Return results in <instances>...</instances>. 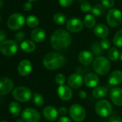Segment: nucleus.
I'll return each instance as SVG.
<instances>
[{"instance_id":"nucleus-34","label":"nucleus","mask_w":122,"mask_h":122,"mask_svg":"<svg viewBox=\"0 0 122 122\" xmlns=\"http://www.w3.org/2000/svg\"><path fill=\"white\" fill-rule=\"evenodd\" d=\"M55 81L57 84L59 86H63V84L66 82V77L62 73H59L55 77Z\"/></svg>"},{"instance_id":"nucleus-49","label":"nucleus","mask_w":122,"mask_h":122,"mask_svg":"<svg viewBox=\"0 0 122 122\" xmlns=\"http://www.w3.org/2000/svg\"><path fill=\"white\" fill-rule=\"evenodd\" d=\"M78 1L82 2H86V1H87V0H78Z\"/></svg>"},{"instance_id":"nucleus-27","label":"nucleus","mask_w":122,"mask_h":122,"mask_svg":"<svg viewBox=\"0 0 122 122\" xmlns=\"http://www.w3.org/2000/svg\"><path fill=\"white\" fill-rule=\"evenodd\" d=\"M26 22H27V25H28V27H30L31 28H35L39 25V20L36 16L30 15L27 17Z\"/></svg>"},{"instance_id":"nucleus-30","label":"nucleus","mask_w":122,"mask_h":122,"mask_svg":"<svg viewBox=\"0 0 122 122\" xmlns=\"http://www.w3.org/2000/svg\"><path fill=\"white\" fill-rule=\"evenodd\" d=\"M119 52L116 47H111L110 48L108 52V57L111 61H116L119 58Z\"/></svg>"},{"instance_id":"nucleus-42","label":"nucleus","mask_w":122,"mask_h":122,"mask_svg":"<svg viewBox=\"0 0 122 122\" xmlns=\"http://www.w3.org/2000/svg\"><path fill=\"white\" fill-rule=\"evenodd\" d=\"M32 8V5L31 2H25L23 5V9L25 11H30Z\"/></svg>"},{"instance_id":"nucleus-37","label":"nucleus","mask_w":122,"mask_h":122,"mask_svg":"<svg viewBox=\"0 0 122 122\" xmlns=\"http://www.w3.org/2000/svg\"><path fill=\"white\" fill-rule=\"evenodd\" d=\"M101 4L106 8H111L114 6V0H101Z\"/></svg>"},{"instance_id":"nucleus-52","label":"nucleus","mask_w":122,"mask_h":122,"mask_svg":"<svg viewBox=\"0 0 122 122\" xmlns=\"http://www.w3.org/2000/svg\"><path fill=\"white\" fill-rule=\"evenodd\" d=\"M0 122H7V121H0Z\"/></svg>"},{"instance_id":"nucleus-1","label":"nucleus","mask_w":122,"mask_h":122,"mask_svg":"<svg viewBox=\"0 0 122 122\" xmlns=\"http://www.w3.org/2000/svg\"><path fill=\"white\" fill-rule=\"evenodd\" d=\"M50 42L55 50H63L70 45L71 42V36L68 32L64 30H57L51 35Z\"/></svg>"},{"instance_id":"nucleus-46","label":"nucleus","mask_w":122,"mask_h":122,"mask_svg":"<svg viewBox=\"0 0 122 122\" xmlns=\"http://www.w3.org/2000/svg\"><path fill=\"white\" fill-rule=\"evenodd\" d=\"M4 6V2L3 0H0V8H2Z\"/></svg>"},{"instance_id":"nucleus-38","label":"nucleus","mask_w":122,"mask_h":122,"mask_svg":"<svg viewBox=\"0 0 122 122\" xmlns=\"http://www.w3.org/2000/svg\"><path fill=\"white\" fill-rule=\"evenodd\" d=\"M58 2L62 7H67L72 5V3L73 2V0H58Z\"/></svg>"},{"instance_id":"nucleus-14","label":"nucleus","mask_w":122,"mask_h":122,"mask_svg":"<svg viewBox=\"0 0 122 122\" xmlns=\"http://www.w3.org/2000/svg\"><path fill=\"white\" fill-rule=\"evenodd\" d=\"M18 72L22 76H28L32 70V65L31 62L28 60H23L18 65Z\"/></svg>"},{"instance_id":"nucleus-7","label":"nucleus","mask_w":122,"mask_h":122,"mask_svg":"<svg viewBox=\"0 0 122 122\" xmlns=\"http://www.w3.org/2000/svg\"><path fill=\"white\" fill-rule=\"evenodd\" d=\"M18 50L17 42L15 40H5L0 44V51L7 56H12L17 53Z\"/></svg>"},{"instance_id":"nucleus-41","label":"nucleus","mask_w":122,"mask_h":122,"mask_svg":"<svg viewBox=\"0 0 122 122\" xmlns=\"http://www.w3.org/2000/svg\"><path fill=\"white\" fill-rule=\"evenodd\" d=\"M109 122H122V119L118 116H112L109 118Z\"/></svg>"},{"instance_id":"nucleus-9","label":"nucleus","mask_w":122,"mask_h":122,"mask_svg":"<svg viewBox=\"0 0 122 122\" xmlns=\"http://www.w3.org/2000/svg\"><path fill=\"white\" fill-rule=\"evenodd\" d=\"M13 97L18 101L26 102L28 101L32 97L31 91L24 86H19L14 89L12 92Z\"/></svg>"},{"instance_id":"nucleus-21","label":"nucleus","mask_w":122,"mask_h":122,"mask_svg":"<svg viewBox=\"0 0 122 122\" xmlns=\"http://www.w3.org/2000/svg\"><path fill=\"white\" fill-rule=\"evenodd\" d=\"M45 32L42 28H35L31 32V38L35 42H41L45 38Z\"/></svg>"},{"instance_id":"nucleus-43","label":"nucleus","mask_w":122,"mask_h":122,"mask_svg":"<svg viewBox=\"0 0 122 122\" xmlns=\"http://www.w3.org/2000/svg\"><path fill=\"white\" fill-rule=\"evenodd\" d=\"M7 38V34L4 30H0V42H4L5 41Z\"/></svg>"},{"instance_id":"nucleus-51","label":"nucleus","mask_w":122,"mask_h":122,"mask_svg":"<svg viewBox=\"0 0 122 122\" xmlns=\"http://www.w3.org/2000/svg\"><path fill=\"white\" fill-rule=\"evenodd\" d=\"M1 21H2V17L0 15V23H1Z\"/></svg>"},{"instance_id":"nucleus-10","label":"nucleus","mask_w":122,"mask_h":122,"mask_svg":"<svg viewBox=\"0 0 122 122\" xmlns=\"http://www.w3.org/2000/svg\"><path fill=\"white\" fill-rule=\"evenodd\" d=\"M22 119L27 122H38L40 119V113L32 108H25L22 113Z\"/></svg>"},{"instance_id":"nucleus-22","label":"nucleus","mask_w":122,"mask_h":122,"mask_svg":"<svg viewBox=\"0 0 122 122\" xmlns=\"http://www.w3.org/2000/svg\"><path fill=\"white\" fill-rule=\"evenodd\" d=\"M122 82V72L115 71L111 73L108 78V83L112 86H116Z\"/></svg>"},{"instance_id":"nucleus-8","label":"nucleus","mask_w":122,"mask_h":122,"mask_svg":"<svg viewBox=\"0 0 122 122\" xmlns=\"http://www.w3.org/2000/svg\"><path fill=\"white\" fill-rule=\"evenodd\" d=\"M69 113L72 119L76 122L83 121L86 116V112L85 108L78 103L71 106V107L70 108Z\"/></svg>"},{"instance_id":"nucleus-39","label":"nucleus","mask_w":122,"mask_h":122,"mask_svg":"<svg viewBox=\"0 0 122 122\" xmlns=\"http://www.w3.org/2000/svg\"><path fill=\"white\" fill-rule=\"evenodd\" d=\"M25 37V35L24 32H19L15 35V39L17 40V42H21L23 41V40Z\"/></svg>"},{"instance_id":"nucleus-23","label":"nucleus","mask_w":122,"mask_h":122,"mask_svg":"<svg viewBox=\"0 0 122 122\" xmlns=\"http://www.w3.org/2000/svg\"><path fill=\"white\" fill-rule=\"evenodd\" d=\"M21 48L23 51L27 53H30L35 51L36 46L33 41L31 40H25L21 43Z\"/></svg>"},{"instance_id":"nucleus-47","label":"nucleus","mask_w":122,"mask_h":122,"mask_svg":"<svg viewBox=\"0 0 122 122\" xmlns=\"http://www.w3.org/2000/svg\"><path fill=\"white\" fill-rule=\"evenodd\" d=\"M16 122H25V121H24V120H23L22 118V119L20 118V119H18V120H17V121Z\"/></svg>"},{"instance_id":"nucleus-16","label":"nucleus","mask_w":122,"mask_h":122,"mask_svg":"<svg viewBox=\"0 0 122 122\" xmlns=\"http://www.w3.org/2000/svg\"><path fill=\"white\" fill-rule=\"evenodd\" d=\"M83 78L79 73H73L68 79V83L72 88L78 89L83 85Z\"/></svg>"},{"instance_id":"nucleus-29","label":"nucleus","mask_w":122,"mask_h":122,"mask_svg":"<svg viewBox=\"0 0 122 122\" xmlns=\"http://www.w3.org/2000/svg\"><path fill=\"white\" fill-rule=\"evenodd\" d=\"M53 20L57 25H63L67 21V18L63 13H56L53 17Z\"/></svg>"},{"instance_id":"nucleus-13","label":"nucleus","mask_w":122,"mask_h":122,"mask_svg":"<svg viewBox=\"0 0 122 122\" xmlns=\"http://www.w3.org/2000/svg\"><path fill=\"white\" fill-rule=\"evenodd\" d=\"M110 98L116 106H122V89L118 87L111 88L110 91Z\"/></svg>"},{"instance_id":"nucleus-26","label":"nucleus","mask_w":122,"mask_h":122,"mask_svg":"<svg viewBox=\"0 0 122 122\" xmlns=\"http://www.w3.org/2000/svg\"><path fill=\"white\" fill-rule=\"evenodd\" d=\"M9 111L13 116H17L21 112V106L17 102H12L9 106Z\"/></svg>"},{"instance_id":"nucleus-17","label":"nucleus","mask_w":122,"mask_h":122,"mask_svg":"<svg viewBox=\"0 0 122 122\" xmlns=\"http://www.w3.org/2000/svg\"><path fill=\"white\" fill-rule=\"evenodd\" d=\"M42 113H43L44 117L47 120L50 121L56 120L59 114L58 111L52 106H47L45 107V108L43 109Z\"/></svg>"},{"instance_id":"nucleus-19","label":"nucleus","mask_w":122,"mask_h":122,"mask_svg":"<svg viewBox=\"0 0 122 122\" xmlns=\"http://www.w3.org/2000/svg\"><path fill=\"white\" fill-rule=\"evenodd\" d=\"M78 60L80 61V63L83 65H85V66L90 65L93 62V53L90 51L83 50L80 52L78 55Z\"/></svg>"},{"instance_id":"nucleus-6","label":"nucleus","mask_w":122,"mask_h":122,"mask_svg":"<svg viewBox=\"0 0 122 122\" xmlns=\"http://www.w3.org/2000/svg\"><path fill=\"white\" fill-rule=\"evenodd\" d=\"M25 19L20 13H14L7 20V27L12 30H20L24 25Z\"/></svg>"},{"instance_id":"nucleus-50","label":"nucleus","mask_w":122,"mask_h":122,"mask_svg":"<svg viewBox=\"0 0 122 122\" xmlns=\"http://www.w3.org/2000/svg\"><path fill=\"white\" fill-rule=\"evenodd\" d=\"M120 59H121V60L122 61V52H121V55H120Z\"/></svg>"},{"instance_id":"nucleus-45","label":"nucleus","mask_w":122,"mask_h":122,"mask_svg":"<svg viewBox=\"0 0 122 122\" xmlns=\"http://www.w3.org/2000/svg\"><path fill=\"white\" fill-rule=\"evenodd\" d=\"M78 96H79V97H80L81 98H82V99H85V98L87 97V94H86V93L84 91H80V92L78 93Z\"/></svg>"},{"instance_id":"nucleus-4","label":"nucleus","mask_w":122,"mask_h":122,"mask_svg":"<svg viewBox=\"0 0 122 122\" xmlns=\"http://www.w3.org/2000/svg\"><path fill=\"white\" fill-rule=\"evenodd\" d=\"M95 110L98 116L101 117H107L112 113L113 108L108 101L102 99L96 102Z\"/></svg>"},{"instance_id":"nucleus-15","label":"nucleus","mask_w":122,"mask_h":122,"mask_svg":"<svg viewBox=\"0 0 122 122\" xmlns=\"http://www.w3.org/2000/svg\"><path fill=\"white\" fill-rule=\"evenodd\" d=\"M57 95L63 101H69L73 96V92L70 87L67 86H60L57 88Z\"/></svg>"},{"instance_id":"nucleus-31","label":"nucleus","mask_w":122,"mask_h":122,"mask_svg":"<svg viewBox=\"0 0 122 122\" xmlns=\"http://www.w3.org/2000/svg\"><path fill=\"white\" fill-rule=\"evenodd\" d=\"M113 42L116 47H122V30L118 31L115 34L113 38Z\"/></svg>"},{"instance_id":"nucleus-18","label":"nucleus","mask_w":122,"mask_h":122,"mask_svg":"<svg viewBox=\"0 0 122 122\" xmlns=\"http://www.w3.org/2000/svg\"><path fill=\"white\" fill-rule=\"evenodd\" d=\"M84 83L87 87L90 88H93L98 86L99 83V78L96 76V74L93 73H89L86 75L84 78Z\"/></svg>"},{"instance_id":"nucleus-24","label":"nucleus","mask_w":122,"mask_h":122,"mask_svg":"<svg viewBox=\"0 0 122 122\" xmlns=\"http://www.w3.org/2000/svg\"><path fill=\"white\" fill-rule=\"evenodd\" d=\"M108 93V90L106 88L103 86H99L95 88L93 91V96L96 98H104Z\"/></svg>"},{"instance_id":"nucleus-11","label":"nucleus","mask_w":122,"mask_h":122,"mask_svg":"<svg viewBox=\"0 0 122 122\" xmlns=\"http://www.w3.org/2000/svg\"><path fill=\"white\" fill-rule=\"evenodd\" d=\"M67 29L73 33L79 32L83 30V23L82 20L77 17H73L70 19L67 22Z\"/></svg>"},{"instance_id":"nucleus-25","label":"nucleus","mask_w":122,"mask_h":122,"mask_svg":"<svg viewBox=\"0 0 122 122\" xmlns=\"http://www.w3.org/2000/svg\"><path fill=\"white\" fill-rule=\"evenodd\" d=\"M84 25L88 28H93L96 26V19L93 15L88 14L84 17Z\"/></svg>"},{"instance_id":"nucleus-48","label":"nucleus","mask_w":122,"mask_h":122,"mask_svg":"<svg viewBox=\"0 0 122 122\" xmlns=\"http://www.w3.org/2000/svg\"><path fill=\"white\" fill-rule=\"evenodd\" d=\"M28 1H29L30 2H37V1H38V0H28Z\"/></svg>"},{"instance_id":"nucleus-3","label":"nucleus","mask_w":122,"mask_h":122,"mask_svg":"<svg viewBox=\"0 0 122 122\" xmlns=\"http://www.w3.org/2000/svg\"><path fill=\"white\" fill-rule=\"evenodd\" d=\"M93 68L98 75L104 76L107 74L111 68V64L108 59L103 56L98 57L93 61Z\"/></svg>"},{"instance_id":"nucleus-40","label":"nucleus","mask_w":122,"mask_h":122,"mask_svg":"<svg viewBox=\"0 0 122 122\" xmlns=\"http://www.w3.org/2000/svg\"><path fill=\"white\" fill-rule=\"evenodd\" d=\"M58 113L62 116H65V115H66V113H68V109L66 107H64V106H62L60 107L58 110Z\"/></svg>"},{"instance_id":"nucleus-44","label":"nucleus","mask_w":122,"mask_h":122,"mask_svg":"<svg viewBox=\"0 0 122 122\" xmlns=\"http://www.w3.org/2000/svg\"><path fill=\"white\" fill-rule=\"evenodd\" d=\"M58 122H72V121H71L68 117H66V116H61V117L59 118Z\"/></svg>"},{"instance_id":"nucleus-33","label":"nucleus","mask_w":122,"mask_h":122,"mask_svg":"<svg viewBox=\"0 0 122 122\" xmlns=\"http://www.w3.org/2000/svg\"><path fill=\"white\" fill-rule=\"evenodd\" d=\"M91 51L95 55H100L102 54L103 51L101 47H100V44L98 42H94L91 45Z\"/></svg>"},{"instance_id":"nucleus-5","label":"nucleus","mask_w":122,"mask_h":122,"mask_svg":"<svg viewBox=\"0 0 122 122\" xmlns=\"http://www.w3.org/2000/svg\"><path fill=\"white\" fill-rule=\"evenodd\" d=\"M106 22L111 27H116L119 26L122 22L121 12L118 9L109 10L106 16Z\"/></svg>"},{"instance_id":"nucleus-35","label":"nucleus","mask_w":122,"mask_h":122,"mask_svg":"<svg viewBox=\"0 0 122 122\" xmlns=\"http://www.w3.org/2000/svg\"><path fill=\"white\" fill-rule=\"evenodd\" d=\"M99 44H100V47H101L102 50H108V49H109L110 47H111L110 41H109L108 40L106 39V38L102 39V40L100 41Z\"/></svg>"},{"instance_id":"nucleus-32","label":"nucleus","mask_w":122,"mask_h":122,"mask_svg":"<svg viewBox=\"0 0 122 122\" xmlns=\"http://www.w3.org/2000/svg\"><path fill=\"white\" fill-rule=\"evenodd\" d=\"M32 100H33V103L37 106H41L44 103L43 96L41 94L38 93H35L33 94V96H32Z\"/></svg>"},{"instance_id":"nucleus-28","label":"nucleus","mask_w":122,"mask_h":122,"mask_svg":"<svg viewBox=\"0 0 122 122\" xmlns=\"http://www.w3.org/2000/svg\"><path fill=\"white\" fill-rule=\"evenodd\" d=\"M91 12L93 15L97 16V17H101L105 12V9L103 5L100 4H97L92 7Z\"/></svg>"},{"instance_id":"nucleus-12","label":"nucleus","mask_w":122,"mask_h":122,"mask_svg":"<svg viewBox=\"0 0 122 122\" xmlns=\"http://www.w3.org/2000/svg\"><path fill=\"white\" fill-rule=\"evenodd\" d=\"M14 87L12 81L8 78L4 77L0 78V95H6L9 93Z\"/></svg>"},{"instance_id":"nucleus-20","label":"nucleus","mask_w":122,"mask_h":122,"mask_svg":"<svg viewBox=\"0 0 122 122\" xmlns=\"http://www.w3.org/2000/svg\"><path fill=\"white\" fill-rule=\"evenodd\" d=\"M93 32L94 34L102 39L106 38L108 34H109V30L108 28V27L106 25H105L104 24H98L94 27L93 29Z\"/></svg>"},{"instance_id":"nucleus-36","label":"nucleus","mask_w":122,"mask_h":122,"mask_svg":"<svg viewBox=\"0 0 122 122\" xmlns=\"http://www.w3.org/2000/svg\"><path fill=\"white\" fill-rule=\"evenodd\" d=\"M80 8H81V11H83L84 12L91 11V10H92V7H91V4L89 2H82L81 6H80Z\"/></svg>"},{"instance_id":"nucleus-2","label":"nucleus","mask_w":122,"mask_h":122,"mask_svg":"<svg viewBox=\"0 0 122 122\" xmlns=\"http://www.w3.org/2000/svg\"><path fill=\"white\" fill-rule=\"evenodd\" d=\"M65 63L64 56L59 52H50L43 58V65L48 70H56Z\"/></svg>"}]
</instances>
